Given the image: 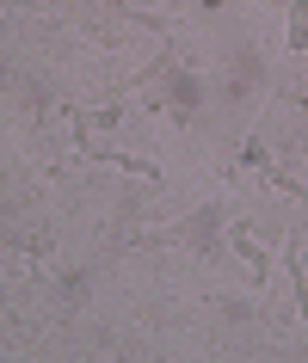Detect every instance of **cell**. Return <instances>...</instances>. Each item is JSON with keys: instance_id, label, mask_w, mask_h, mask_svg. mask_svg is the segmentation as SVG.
<instances>
[{"instance_id": "6da1fadb", "label": "cell", "mask_w": 308, "mask_h": 363, "mask_svg": "<svg viewBox=\"0 0 308 363\" xmlns=\"http://www.w3.org/2000/svg\"><path fill=\"white\" fill-rule=\"evenodd\" d=\"M204 99H210V86H204V80L179 74V80H173V99H167V105H173L179 117H197V111H204Z\"/></svg>"}]
</instances>
